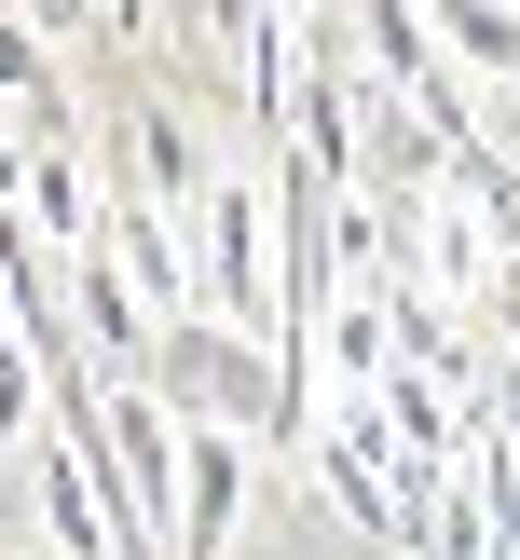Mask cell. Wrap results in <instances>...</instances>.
Wrapping results in <instances>:
<instances>
[{"mask_svg":"<svg viewBox=\"0 0 520 560\" xmlns=\"http://www.w3.org/2000/svg\"><path fill=\"white\" fill-rule=\"evenodd\" d=\"M151 397L178 410V424H233V438H315V397H301V370L274 342H246V328H219V315H178L151 342Z\"/></svg>","mask_w":520,"mask_h":560,"instance_id":"obj_1","label":"cell"},{"mask_svg":"<svg viewBox=\"0 0 520 560\" xmlns=\"http://www.w3.org/2000/svg\"><path fill=\"white\" fill-rule=\"evenodd\" d=\"M192 246H206V315L288 355V246H274V178H219L206 219H192Z\"/></svg>","mask_w":520,"mask_h":560,"instance_id":"obj_2","label":"cell"},{"mask_svg":"<svg viewBox=\"0 0 520 560\" xmlns=\"http://www.w3.org/2000/svg\"><path fill=\"white\" fill-rule=\"evenodd\" d=\"M233 534H246V438L178 424V560H233Z\"/></svg>","mask_w":520,"mask_h":560,"instance_id":"obj_3","label":"cell"},{"mask_svg":"<svg viewBox=\"0 0 520 560\" xmlns=\"http://www.w3.org/2000/svg\"><path fill=\"white\" fill-rule=\"evenodd\" d=\"M69 342L96 355V370H151V342H164V315L124 288L109 246H82V260H69Z\"/></svg>","mask_w":520,"mask_h":560,"instance_id":"obj_4","label":"cell"},{"mask_svg":"<svg viewBox=\"0 0 520 560\" xmlns=\"http://www.w3.org/2000/svg\"><path fill=\"white\" fill-rule=\"evenodd\" d=\"M383 370H397V273H370V288H343L315 315V383L328 397H370Z\"/></svg>","mask_w":520,"mask_h":560,"instance_id":"obj_5","label":"cell"},{"mask_svg":"<svg viewBox=\"0 0 520 560\" xmlns=\"http://www.w3.org/2000/svg\"><path fill=\"white\" fill-rule=\"evenodd\" d=\"M42 534H55V560H124V506H109V465H96V452H69V438L42 452Z\"/></svg>","mask_w":520,"mask_h":560,"instance_id":"obj_6","label":"cell"},{"mask_svg":"<svg viewBox=\"0 0 520 560\" xmlns=\"http://www.w3.org/2000/svg\"><path fill=\"white\" fill-rule=\"evenodd\" d=\"M124 151H137V206H164V219L192 233V219H206V191H219V178H206V151H192V124L137 96V109H124Z\"/></svg>","mask_w":520,"mask_h":560,"instance_id":"obj_7","label":"cell"},{"mask_svg":"<svg viewBox=\"0 0 520 560\" xmlns=\"http://www.w3.org/2000/svg\"><path fill=\"white\" fill-rule=\"evenodd\" d=\"M411 14H425V42H438L452 82H507L520 96V0H411Z\"/></svg>","mask_w":520,"mask_h":560,"instance_id":"obj_8","label":"cell"},{"mask_svg":"<svg viewBox=\"0 0 520 560\" xmlns=\"http://www.w3.org/2000/svg\"><path fill=\"white\" fill-rule=\"evenodd\" d=\"M14 219H27L42 246H69V260L109 233V206H96V178H82V151H27V191H14Z\"/></svg>","mask_w":520,"mask_h":560,"instance_id":"obj_9","label":"cell"},{"mask_svg":"<svg viewBox=\"0 0 520 560\" xmlns=\"http://www.w3.org/2000/svg\"><path fill=\"white\" fill-rule=\"evenodd\" d=\"M42 410H55V370L27 342H0V452H14V438H42Z\"/></svg>","mask_w":520,"mask_h":560,"instance_id":"obj_10","label":"cell"},{"mask_svg":"<svg viewBox=\"0 0 520 560\" xmlns=\"http://www.w3.org/2000/svg\"><path fill=\"white\" fill-rule=\"evenodd\" d=\"M465 424H479V438H507V452H520V355H493V370H479V397H465Z\"/></svg>","mask_w":520,"mask_h":560,"instance_id":"obj_11","label":"cell"},{"mask_svg":"<svg viewBox=\"0 0 520 560\" xmlns=\"http://www.w3.org/2000/svg\"><path fill=\"white\" fill-rule=\"evenodd\" d=\"M27 191V137H14V109H0V206Z\"/></svg>","mask_w":520,"mask_h":560,"instance_id":"obj_12","label":"cell"},{"mask_svg":"<svg viewBox=\"0 0 520 560\" xmlns=\"http://www.w3.org/2000/svg\"><path fill=\"white\" fill-rule=\"evenodd\" d=\"M14 14L42 27V42H55V27H82V14H96V0H14Z\"/></svg>","mask_w":520,"mask_h":560,"instance_id":"obj_13","label":"cell"}]
</instances>
